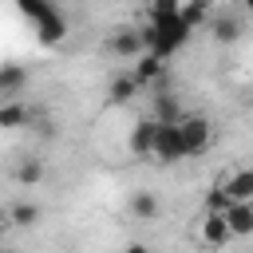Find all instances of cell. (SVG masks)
<instances>
[{
	"instance_id": "22",
	"label": "cell",
	"mask_w": 253,
	"mask_h": 253,
	"mask_svg": "<svg viewBox=\"0 0 253 253\" xmlns=\"http://www.w3.org/2000/svg\"><path fill=\"white\" fill-rule=\"evenodd\" d=\"M123 253H150V249H146V245H142V241H130V245H126V249H123Z\"/></svg>"
},
{
	"instance_id": "8",
	"label": "cell",
	"mask_w": 253,
	"mask_h": 253,
	"mask_svg": "<svg viewBox=\"0 0 253 253\" xmlns=\"http://www.w3.org/2000/svg\"><path fill=\"white\" fill-rule=\"evenodd\" d=\"M225 221H229V233L233 237H249L253 233V202H233L225 210Z\"/></svg>"
},
{
	"instance_id": "11",
	"label": "cell",
	"mask_w": 253,
	"mask_h": 253,
	"mask_svg": "<svg viewBox=\"0 0 253 253\" xmlns=\"http://www.w3.org/2000/svg\"><path fill=\"white\" fill-rule=\"evenodd\" d=\"M28 87V71L16 63H0V95H20Z\"/></svg>"
},
{
	"instance_id": "2",
	"label": "cell",
	"mask_w": 253,
	"mask_h": 253,
	"mask_svg": "<svg viewBox=\"0 0 253 253\" xmlns=\"http://www.w3.org/2000/svg\"><path fill=\"white\" fill-rule=\"evenodd\" d=\"M178 134H182L186 158H198V154H206L213 146V126H210L206 115H182L178 119Z\"/></svg>"
},
{
	"instance_id": "1",
	"label": "cell",
	"mask_w": 253,
	"mask_h": 253,
	"mask_svg": "<svg viewBox=\"0 0 253 253\" xmlns=\"http://www.w3.org/2000/svg\"><path fill=\"white\" fill-rule=\"evenodd\" d=\"M146 51H154L158 59H170L186 40H190V24L174 12V16H150V24L142 28Z\"/></svg>"
},
{
	"instance_id": "7",
	"label": "cell",
	"mask_w": 253,
	"mask_h": 253,
	"mask_svg": "<svg viewBox=\"0 0 253 253\" xmlns=\"http://www.w3.org/2000/svg\"><path fill=\"white\" fill-rule=\"evenodd\" d=\"M111 51L123 55V59H138L146 51V40H142V28H119L111 36Z\"/></svg>"
},
{
	"instance_id": "18",
	"label": "cell",
	"mask_w": 253,
	"mask_h": 253,
	"mask_svg": "<svg viewBox=\"0 0 253 253\" xmlns=\"http://www.w3.org/2000/svg\"><path fill=\"white\" fill-rule=\"evenodd\" d=\"M237 36H241V24H237L233 16H217V20H213V40H217V43H233Z\"/></svg>"
},
{
	"instance_id": "13",
	"label": "cell",
	"mask_w": 253,
	"mask_h": 253,
	"mask_svg": "<svg viewBox=\"0 0 253 253\" xmlns=\"http://www.w3.org/2000/svg\"><path fill=\"white\" fill-rule=\"evenodd\" d=\"M32 115H28V107L24 103H16V99H8V103H0V126L4 130H16V126H24Z\"/></svg>"
},
{
	"instance_id": "21",
	"label": "cell",
	"mask_w": 253,
	"mask_h": 253,
	"mask_svg": "<svg viewBox=\"0 0 253 253\" xmlns=\"http://www.w3.org/2000/svg\"><path fill=\"white\" fill-rule=\"evenodd\" d=\"M178 8H182V0H150V4H146L150 16H174Z\"/></svg>"
},
{
	"instance_id": "3",
	"label": "cell",
	"mask_w": 253,
	"mask_h": 253,
	"mask_svg": "<svg viewBox=\"0 0 253 253\" xmlns=\"http://www.w3.org/2000/svg\"><path fill=\"white\" fill-rule=\"evenodd\" d=\"M20 8L36 20V28H40V40H43V43H55V40L63 36V16H59L51 4H43V0H20Z\"/></svg>"
},
{
	"instance_id": "10",
	"label": "cell",
	"mask_w": 253,
	"mask_h": 253,
	"mask_svg": "<svg viewBox=\"0 0 253 253\" xmlns=\"http://www.w3.org/2000/svg\"><path fill=\"white\" fill-rule=\"evenodd\" d=\"M221 186L233 202H253V170H233Z\"/></svg>"
},
{
	"instance_id": "14",
	"label": "cell",
	"mask_w": 253,
	"mask_h": 253,
	"mask_svg": "<svg viewBox=\"0 0 253 253\" xmlns=\"http://www.w3.org/2000/svg\"><path fill=\"white\" fill-rule=\"evenodd\" d=\"M8 217H12L16 229H32V225L40 221V206H36V202H16V206L8 210Z\"/></svg>"
},
{
	"instance_id": "6",
	"label": "cell",
	"mask_w": 253,
	"mask_h": 253,
	"mask_svg": "<svg viewBox=\"0 0 253 253\" xmlns=\"http://www.w3.org/2000/svg\"><path fill=\"white\" fill-rule=\"evenodd\" d=\"M154 134H158V119H138L134 130H130V138H126V150H130L134 158H150Z\"/></svg>"
},
{
	"instance_id": "19",
	"label": "cell",
	"mask_w": 253,
	"mask_h": 253,
	"mask_svg": "<svg viewBox=\"0 0 253 253\" xmlns=\"http://www.w3.org/2000/svg\"><path fill=\"white\" fill-rule=\"evenodd\" d=\"M154 119H158V123H178L182 115H178L174 99H166V95H154Z\"/></svg>"
},
{
	"instance_id": "9",
	"label": "cell",
	"mask_w": 253,
	"mask_h": 253,
	"mask_svg": "<svg viewBox=\"0 0 253 253\" xmlns=\"http://www.w3.org/2000/svg\"><path fill=\"white\" fill-rule=\"evenodd\" d=\"M162 75H166V59H158L154 51H142L134 59V79L138 83H158Z\"/></svg>"
},
{
	"instance_id": "12",
	"label": "cell",
	"mask_w": 253,
	"mask_h": 253,
	"mask_svg": "<svg viewBox=\"0 0 253 253\" xmlns=\"http://www.w3.org/2000/svg\"><path fill=\"white\" fill-rule=\"evenodd\" d=\"M130 213H134V217H142V221H154V217L162 213V202H158L150 190H138V194L130 198Z\"/></svg>"
},
{
	"instance_id": "23",
	"label": "cell",
	"mask_w": 253,
	"mask_h": 253,
	"mask_svg": "<svg viewBox=\"0 0 253 253\" xmlns=\"http://www.w3.org/2000/svg\"><path fill=\"white\" fill-rule=\"evenodd\" d=\"M12 225V217H8V210H0V237H4V229Z\"/></svg>"
},
{
	"instance_id": "4",
	"label": "cell",
	"mask_w": 253,
	"mask_h": 253,
	"mask_svg": "<svg viewBox=\"0 0 253 253\" xmlns=\"http://www.w3.org/2000/svg\"><path fill=\"white\" fill-rule=\"evenodd\" d=\"M154 162L162 166H174L178 158H186L182 150V134H178V123H158V134H154V150H150Z\"/></svg>"
},
{
	"instance_id": "25",
	"label": "cell",
	"mask_w": 253,
	"mask_h": 253,
	"mask_svg": "<svg viewBox=\"0 0 253 253\" xmlns=\"http://www.w3.org/2000/svg\"><path fill=\"white\" fill-rule=\"evenodd\" d=\"M0 253H16V249H0Z\"/></svg>"
},
{
	"instance_id": "15",
	"label": "cell",
	"mask_w": 253,
	"mask_h": 253,
	"mask_svg": "<svg viewBox=\"0 0 253 253\" xmlns=\"http://www.w3.org/2000/svg\"><path fill=\"white\" fill-rule=\"evenodd\" d=\"M138 87H142V83H138L134 75H119V79H111V91H107V95H111V103H130Z\"/></svg>"
},
{
	"instance_id": "5",
	"label": "cell",
	"mask_w": 253,
	"mask_h": 253,
	"mask_svg": "<svg viewBox=\"0 0 253 253\" xmlns=\"http://www.w3.org/2000/svg\"><path fill=\"white\" fill-rule=\"evenodd\" d=\"M198 237H202V245H210V249L229 245V241H233V233H229L225 213H210V210H206V217L198 221Z\"/></svg>"
},
{
	"instance_id": "16",
	"label": "cell",
	"mask_w": 253,
	"mask_h": 253,
	"mask_svg": "<svg viewBox=\"0 0 253 253\" xmlns=\"http://www.w3.org/2000/svg\"><path fill=\"white\" fill-rule=\"evenodd\" d=\"M43 174H47V170H43L40 158H24V162L16 166V182H20V186H40Z\"/></svg>"
},
{
	"instance_id": "24",
	"label": "cell",
	"mask_w": 253,
	"mask_h": 253,
	"mask_svg": "<svg viewBox=\"0 0 253 253\" xmlns=\"http://www.w3.org/2000/svg\"><path fill=\"white\" fill-rule=\"evenodd\" d=\"M241 4H245V8H249V12H253V0H241Z\"/></svg>"
},
{
	"instance_id": "20",
	"label": "cell",
	"mask_w": 253,
	"mask_h": 253,
	"mask_svg": "<svg viewBox=\"0 0 253 253\" xmlns=\"http://www.w3.org/2000/svg\"><path fill=\"white\" fill-rule=\"evenodd\" d=\"M229 206H233V198L225 194V186H213V190L206 194V210H210V213H225Z\"/></svg>"
},
{
	"instance_id": "17",
	"label": "cell",
	"mask_w": 253,
	"mask_h": 253,
	"mask_svg": "<svg viewBox=\"0 0 253 253\" xmlns=\"http://www.w3.org/2000/svg\"><path fill=\"white\" fill-rule=\"evenodd\" d=\"M206 12H210V0H182V8H178V16L190 24V32L198 24H206Z\"/></svg>"
}]
</instances>
